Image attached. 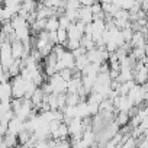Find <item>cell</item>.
Instances as JSON below:
<instances>
[{
  "instance_id": "1",
  "label": "cell",
  "mask_w": 148,
  "mask_h": 148,
  "mask_svg": "<svg viewBox=\"0 0 148 148\" xmlns=\"http://www.w3.org/2000/svg\"><path fill=\"white\" fill-rule=\"evenodd\" d=\"M131 44H132V47H145V44H147L145 34H144L142 31L134 32V36H132V39H131Z\"/></svg>"
},
{
  "instance_id": "2",
  "label": "cell",
  "mask_w": 148,
  "mask_h": 148,
  "mask_svg": "<svg viewBox=\"0 0 148 148\" xmlns=\"http://www.w3.org/2000/svg\"><path fill=\"white\" fill-rule=\"evenodd\" d=\"M129 121H131V116H129V112H118L116 113V118H115V122L119 125V126H125V125H129Z\"/></svg>"
},
{
  "instance_id": "3",
  "label": "cell",
  "mask_w": 148,
  "mask_h": 148,
  "mask_svg": "<svg viewBox=\"0 0 148 148\" xmlns=\"http://www.w3.org/2000/svg\"><path fill=\"white\" fill-rule=\"evenodd\" d=\"M60 29V19H58V16H51V18H48V21H47V31H49V32H52V31H58Z\"/></svg>"
},
{
  "instance_id": "4",
  "label": "cell",
  "mask_w": 148,
  "mask_h": 148,
  "mask_svg": "<svg viewBox=\"0 0 148 148\" xmlns=\"http://www.w3.org/2000/svg\"><path fill=\"white\" fill-rule=\"evenodd\" d=\"M32 134L34 132H31L29 129H22L19 134H18V139H19V145H25L29 139H31V136H32Z\"/></svg>"
},
{
  "instance_id": "5",
  "label": "cell",
  "mask_w": 148,
  "mask_h": 148,
  "mask_svg": "<svg viewBox=\"0 0 148 148\" xmlns=\"http://www.w3.org/2000/svg\"><path fill=\"white\" fill-rule=\"evenodd\" d=\"M82 6L83 5L80 0H67L65 2V10H80Z\"/></svg>"
},
{
  "instance_id": "6",
  "label": "cell",
  "mask_w": 148,
  "mask_h": 148,
  "mask_svg": "<svg viewBox=\"0 0 148 148\" xmlns=\"http://www.w3.org/2000/svg\"><path fill=\"white\" fill-rule=\"evenodd\" d=\"M64 47L68 51H74V49H77L79 47H82V42H80V39H70L68 38V41L64 44Z\"/></svg>"
},
{
  "instance_id": "7",
  "label": "cell",
  "mask_w": 148,
  "mask_h": 148,
  "mask_svg": "<svg viewBox=\"0 0 148 148\" xmlns=\"http://www.w3.org/2000/svg\"><path fill=\"white\" fill-rule=\"evenodd\" d=\"M57 36H58V44H62L64 45L68 41V31L64 29V28H60L57 31Z\"/></svg>"
},
{
  "instance_id": "8",
  "label": "cell",
  "mask_w": 148,
  "mask_h": 148,
  "mask_svg": "<svg viewBox=\"0 0 148 148\" xmlns=\"http://www.w3.org/2000/svg\"><path fill=\"white\" fill-rule=\"evenodd\" d=\"M58 19H60V28H64V29H68L70 25L73 23L71 19H70L67 15H62V16H60Z\"/></svg>"
},
{
  "instance_id": "9",
  "label": "cell",
  "mask_w": 148,
  "mask_h": 148,
  "mask_svg": "<svg viewBox=\"0 0 148 148\" xmlns=\"http://www.w3.org/2000/svg\"><path fill=\"white\" fill-rule=\"evenodd\" d=\"M122 32V36L125 39V42H131L132 36H134V29L132 28H125V29H121Z\"/></svg>"
},
{
  "instance_id": "10",
  "label": "cell",
  "mask_w": 148,
  "mask_h": 148,
  "mask_svg": "<svg viewBox=\"0 0 148 148\" xmlns=\"http://www.w3.org/2000/svg\"><path fill=\"white\" fill-rule=\"evenodd\" d=\"M80 2H82L83 6H92V5L96 2V0H80Z\"/></svg>"
},
{
  "instance_id": "11",
  "label": "cell",
  "mask_w": 148,
  "mask_h": 148,
  "mask_svg": "<svg viewBox=\"0 0 148 148\" xmlns=\"http://www.w3.org/2000/svg\"><path fill=\"white\" fill-rule=\"evenodd\" d=\"M36 2H38V3H44V2H45V0H36Z\"/></svg>"
}]
</instances>
